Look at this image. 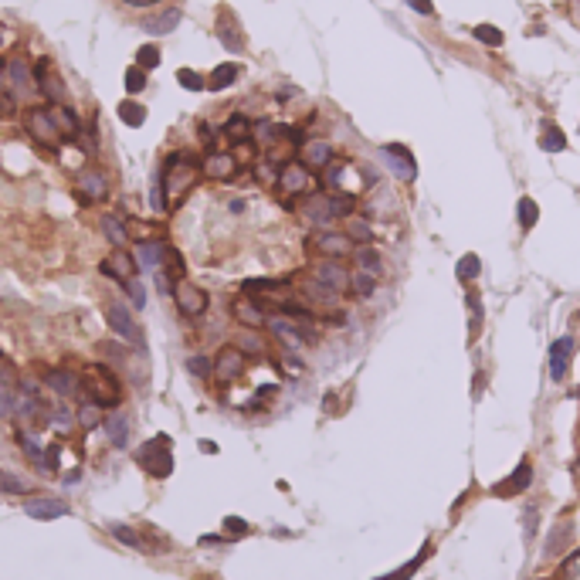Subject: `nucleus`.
<instances>
[{
  "mask_svg": "<svg viewBox=\"0 0 580 580\" xmlns=\"http://www.w3.org/2000/svg\"><path fill=\"white\" fill-rule=\"evenodd\" d=\"M200 176H204V163H200L194 153H187V150H176V153H170V156L163 160V167H160V183H163L167 211L180 207V200L197 187Z\"/></svg>",
  "mask_w": 580,
  "mask_h": 580,
  "instance_id": "nucleus-1",
  "label": "nucleus"
},
{
  "mask_svg": "<svg viewBox=\"0 0 580 580\" xmlns=\"http://www.w3.org/2000/svg\"><path fill=\"white\" fill-rule=\"evenodd\" d=\"M82 391H85L95 404H102V407H119V404H122V384H119L116 373H113L109 367H102V363H89V367H85Z\"/></svg>",
  "mask_w": 580,
  "mask_h": 580,
  "instance_id": "nucleus-2",
  "label": "nucleus"
},
{
  "mask_svg": "<svg viewBox=\"0 0 580 580\" xmlns=\"http://www.w3.org/2000/svg\"><path fill=\"white\" fill-rule=\"evenodd\" d=\"M136 465L146 472V475H153V478H167L170 472H174V452H170V434H156V438H150L146 445H139L136 448Z\"/></svg>",
  "mask_w": 580,
  "mask_h": 580,
  "instance_id": "nucleus-3",
  "label": "nucleus"
},
{
  "mask_svg": "<svg viewBox=\"0 0 580 580\" xmlns=\"http://www.w3.org/2000/svg\"><path fill=\"white\" fill-rule=\"evenodd\" d=\"M24 126H27V132H31V139L38 146H45V150H58L61 146V132L51 113H48V106H31L24 113Z\"/></svg>",
  "mask_w": 580,
  "mask_h": 580,
  "instance_id": "nucleus-4",
  "label": "nucleus"
},
{
  "mask_svg": "<svg viewBox=\"0 0 580 580\" xmlns=\"http://www.w3.org/2000/svg\"><path fill=\"white\" fill-rule=\"evenodd\" d=\"M305 248H309L312 255H319V258H336V262H343V258H349V255L356 251V241H353L347 231H319L305 241Z\"/></svg>",
  "mask_w": 580,
  "mask_h": 580,
  "instance_id": "nucleus-5",
  "label": "nucleus"
},
{
  "mask_svg": "<svg viewBox=\"0 0 580 580\" xmlns=\"http://www.w3.org/2000/svg\"><path fill=\"white\" fill-rule=\"evenodd\" d=\"M174 302L176 309L187 316V319H197V316H204L207 312V305H211V295L200 289L197 282H190V279H180L174 286Z\"/></svg>",
  "mask_w": 580,
  "mask_h": 580,
  "instance_id": "nucleus-6",
  "label": "nucleus"
},
{
  "mask_svg": "<svg viewBox=\"0 0 580 580\" xmlns=\"http://www.w3.org/2000/svg\"><path fill=\"white\" fill-rule=\"evenodd\" d=\"M102 316H106V326L119 333L126 343H132V347L143 349V326L132 319V312L126 309V305H116V302H109L106 309H102Z\"/></svg>",
  "mask_w": 580,
  "mask_h": 580,
  "instance_id": "nucleus-7",
  "label": "nucleus"
},
{
  "mask_svg": "<svg viewBox=\"0 0 580 580\" xmlns=\"http://www.w3.org/2000/svg\"><path fill=\"white\" fill-rule=\"evenodd\" d=\"M99 272H102L106 279H116L119 286H126V282L139 279V262H136V255H129L126 248H116V251H109V255L99 262Z\"/></svg>",
  "mask_w": 580,
  "mask_h": 580,
  "instance_id": "nucleus-8",
  "label": "nucleus"
},
{
  "mask_svg": "<svg viewBox=\"0 0 580 580\" xmlns=\"http://www.w3.org/2000/svg\"><path fill=\"white\" fill-rule=\"evenodd\" d=\"M244 367H248V353L241 347H221L218 349V356H214V380L218 384H231L237 380L241 373H244Z\"/></svg>",
  "mask_w": 580,
  "mask_h": 580,
  "instance_id": "nucleus-9",
  "label": "nucleus"
},
{
  "mask_svg": "<svg viewBox=\"0 0 580 580\" xmlns=\"http://www.w3.org/2000/svg\"><path fill=\"white\" fill-rule=\"evenodd\" d=\"M265 326H268V329H272V333H275V336H279V340H282L289 349L305 347V343L312 340V333L305 329L309 323H299V319H292V316H286V312H282V316H268V323H265Z\"/></svg>",
  "mask_w": 580,
  "mask_h": 580,
  "instance_id": "nucleus-10",
  "label": "nucleus"
},
{
  "mask_svg": "<svg viewBox=\"0 0 580 580\" xmlns=\"http://www.w3.org/2000/svg\"><path fill=\"white\" fill-rule=\"evenodd\" d=\"M312 279H316L319 286L333 289L336 295L349 292V272L343 268V262H336V258H319V262L312 265Z\"/></svg>",
  "mask_w": 580,
  "mask_h": 580,
  "instance_id": "nucleus-11",
  "label": "nucleus"
},
{
  "mask_svg": "<svg viewBox=\"0 0 580 580\" xmlns=\"http://www.w3.org/2000/svg\"><path fill=\"white\" fill-rule=\"evenodd\" d=\"M106 197H109V176L102 174V170H85V174L78 176L75 200H78L82 207H89V204H95V200H106Z\"/></svg>",
  "mask_w": 580,
  "mask_h": 580,
  "instance_id": "nucleus-12",
  "label": "nucleus"
},
{
  "mask_svg": "<svg viewBox=\"0 0 580 580\" xmlns=\"http://www.w3.org/2000/svg\"><path fill=\"white\" fill-rule=\"evenodd\" d=\"M34 82H38V92H41L48 102H65V82L58 78L51 58H38V65H34Z\"/></svg>",
  "mask_w": 580,
  "mask_h": 580,
  "instance_id": "nucleus-13",
  "label": "nucleus"
},
{
  "mask_svg": "<svg viewBox=\"0 0 580 580\" xmlns=\"http://www.w3.org/2000/svg\"><path fill=\"white\" fill-rule=\"evenodd\" d=\"M279 190L286 194V197H299V194H309V187H312V174H309V167L305 163H286L282 170H279Z\"/></svg>",
  "mask_w": 580,
  "mask_h": 580,
  "instance_id": "nucleus-14",
  "label": "nucleus"
},
{
  "mask_svg": "<svg viewBox=\"0 0 580 580\" xmlns=\"http://www.w3.org/2000/svg\"><path fill=\"white\" fill-rule=\"evenodd\" d=\"M132 255H136V262H139L143 268H150V272H163V265H167V255H170V244H167V241H160V237L136 241Z\"/></svg>",
  "mask_w": 580,
  "mask_h": 580,
  "instance_id": "nucleus-15",
  "label": "nucleus"
},
{
  "mask_svg": "<svg viewBox=\"0 0 580 580\" xmlns=\"http://www.w3.org/2000/svg\"><path fill=\"white\" fill-rule=\"evenodd\" d=\"M231 316L244 326V329H262L265 323H268V316H265V309H262V302H255V299H248V295H237L231 302Z\"/></svg>",
  "mask_w": 580,
  "mask_h": 580,
  "instance_id": "nucleus-16",
  "label": "nucleus"
},
{
  "mask_svg": "<svg viewBox=\"0 0 580 580\" xmlns=\"http://www.w3.org/2000/svg\"><path fill=\"white\" fill-rule=\"evenodd\" d=\"M214 31H218V41H221L228 51H244V31H241V24L234 21V14L228 7H221Z\"/></svg>",
  "mask_w": 580,
  "mask_h": 580,
  "instance_id": "nucleus-17",
  "label": "nucleus"
},
{
  "mask_svg": "<svg viewBox=\"0 0 580 580\" xmlns=\"http://www.w3.org/2000/svg\"><path fill=\"white\" fill-rule=\"evenodd\" d=\"M380 153H384V160L391 163V170H394L397 180H414V176H417V163H414V156H410L407 146H401V143H387Z\"/></svg>",
  "mask_w": 580,
  "mask_h": 580,
  "instance_id": "nucleus-18",
  "label": "nucleus"
},
{
  "mask_svg": "<svg viewBox=\"0 0 580 580\" xmlns=\"http://www.w3.org/2000/svg\"><path fill=\"white\" fill-rule=\"evenodd\" d=\"M24 513L31 516V520H61V516H68V502L65 499H51V496H34V499H27L24 502Z\"/></svg>",
  "mask_w": 580,
  "mask_h": 580,
  "instance_id": "nucleus-19",
  "label": "nucleus"
},
{
  "mask_svg": "<svg viewBox=\"0 0 580 580\" xmlns=\"http://www.w3.org/2000/svg\"><path fill=\"white\" fill-rule=\"evenodd\" d=\"M45 384H48L58 397H78V391H82V373L65 370V367H55V370H48Z\"/></svg>",
  "mask_w": 580,
  "mask_h": 580,
  "instance_id": "nucleus-20",
  "label": "nucleus"
},
{
  "mask_svg": "<svg viewBox=\"0 0 580 580\" xmlns=\"http://www.w3.org/2000/svg\"><path fill=\"white\" fill-rule=\"evenodd\" d=\"M200 163H204V176H211V180H231V176L237 174V160H234V153L211 150Z\"/></svg>",
  "mask_w": 580,
  "mask_h": 580,
  "instance_id": "nucleus-21",
  "label": "nucleus"
},
{
  "mask_svg": "<svg viewBox=\"0 0 580 580\" xmlns=\"http://www.w3.org/2000/svg\"><path fill=\"white\" fill-rule=\"evenodd\" d=\"M7 78L17 92H38V82H34V68L27 65L24 55H14L7 61Z\"/></svg>",
  "mask_w": 580,
  "mask_h": 580,
  "instance_id": "nucleus-22",
  "label": "nucleus"
},
{
  "mask_svg": "<svg viewBox=\"0 0 580 580\" xmlns=\"http://www.w3.org/2000/svg\"><path fill=\"white\" fill-rule=\"evenodd\" d=\"M48 113H51L55 126H58L61 139H78L82 122H78V113H75V109H68L65 102H48Z\"/></svg>",
  "mask_w": 580,
  "mask_h": 580,
  "instance_id": "nucleus-23",
  "label": "nucleus"
},
{
  "mask_svg": "<svg viewBox=\"0 0 580 580\" xmlns=\"http://www.w3.org/2000/svg\"><path fill=\"white\" fill-rule=\"evenodd\" d=\"M302 163L309 170H323L333 163V143L326 139H312V143H302Z\"/></svg>",
  "mask_w": 580,
  "mask_h": 580,
  "instance_id": "nucleus-24",
  "label": "nucleus"
},
{
  "mask_svg": "<svg viewBox=\"0 0 580 580\" xmlns=\"http://www.w3.org/2000/svg\"><path fill=\"white\" fill-rule=\"evenodd\" d=\"M570 353H574V340H570V336H560V340L550 347V377H553V380H564V377H567Z\"/></svg>",
  "mask_w": 580,
  "mask_h": 580,
  "instance_id": "nucleus-25",
  "label": "nucleus"
},
{
  "mask_svg": "<svg viewBox=\"0 0 580 580\" xmlns=\"http://www.w3.org/2000/svg\"><path fill=\"white\" fill-rule=\"evenodd\" d=\"M102 431H106V438H109L113 448H126V445H129V417H126V414H119V410L106 414Z\"/></svg>",
  "mask_w": 580,
  "mask_h": 580,
  "instance_id": "nucleus-26",
  "label": "nucleus"
},
{
  "mask_svg": "<svg viewBox=\"0 0 580 580\" xmlns=\"http://www.w3.org/2000/svg\"><path fill=\"white\" fill-rule=\"evenodd\" d=\"M180 17H183L180 7H167V10L146 17V21H143V31H146V34H170L176 24H180Z\"/></svg>",
  "mask_w": 580,
  "mask_h": 580,
  "instance_id": "nucleus-27",
  "label": "nucleus"
},
{
  "mask_svg": "<svg viewBox=\"0 0 580 580\" xmlns=\"http://www.w3.org/2000/svg\"><path fill=\"white\" fill-rule=\"evenodd\" d=\"M75 421H78V428H82V431H95V428H102V421H106V407L95 404V401L89 397L85 404H78Z\"/></svg>",
  "mask_w": 580,
  "mask_h": 580,
  "instance_id": "nucleus-28",
  "label": "nucleus"
},
{
  "mask_svg": "<svg viewBox=\"0 0 580 580\" xmlns=\"http://www.w3.org/2000/svg\"><path fill=\"white\" fill-rule=\"evenodd\" d=\"M529 478H533L529 462H520V465H516V472H513L502 485H496V496H516V492H522V489L529 485Z\"/></svg>",
  "mask_w": 580,
  "mask_h": 580,
  "instance_id": "nucleus-29",
  "label": "nucleus"
},
{
  "mask_svg": "<svg viewBox=\"0 0 580 580\" xmlns=\"http://www.w3.org/2000/svg\"><path fill=\"white\" fill-rule=\"evenodd\" d=\"M241 75V68L234 65V61H224V65H218L214 71H211V78H207V89L211 92H224L228 85H234V78Z\"/></svg>",
  "mask_w": 580,
  "mask_h": 580,
  "instance_id": "nucleus-30",
  "label": "nucleus"
},
{
  "mask_svg": "<svg viewBox=\"0 0 580 580\" xmlns=\"http://www.w3.org/2000/svg\"><path fill=\"white\" fill-rule=\"evenodd\" d=\"M102 234L116 244V248H126L129 244V228H126V221H119L116 214H102Z\"/></svg>",
  "mask_w": 580,
  "mask_h": 580,
  "instance_id": "nucleus-31",
  "label": "nucleus"
},
{
  "mask_svg": "<svg viewBox=\"0 0 580 580\" xmlns=\"http://www.w3.org/2000/svg\"><path fill=\"white\" fill-rule=\"evenodd\" d=\"M305 218L316 221V224H329L333 214H329V194H312L309 204H305Z\"/></svg>",
  "mask_w": 580,
  "mask_h": 580,
  "instance_id": "nucleus-32",
  "label": "nucleus"
},
{
  "mask_svg": "<svg viewBox=\"0 0 580 580\" xmlns=\"http://www.w3.org/2000/svg\"><path fill=\"white\" fill-rule=\"evenodd\" d=\"M289 289V282L286 279H248L244 282V295H282V292Z\"/></svg>",
  "mask_w": 580,
  "mask_h": 580,
  "instance_id": "nucleus-33",
  "label": "nucleus"
},
{
  "mask_svg": "<svg viewBox=\"0 0 580 580\" xmlns=\"http://www.w3.org/2000/svg\"><path fill=\"white\" fill-rule=\"evenodd\" d=\"M17 445H21V452H24L31 462L45 472V452H41V445H38V438H34L31 431H24V428H21V431H17Z\"/></svg>",
  "mask_w": 580,
  "mask_h": 580,
  "instance_id": "nucleus-34",
  "label": "nucleus"
},
{
  "mask_svg": "<svg viewBox=\"0 0 580 580\" xmlns=\"http://www.w3.org/2000/svg\"><path fill=\"white\" fill-rule=\"evenodd\" d=\"M251 119L248 116H231L224 122V136L231 139V143H244V139H251Z\"/></svg>",
  "mask_w": 580,
  "mask_h": 580,
  "instance_id": "nucleus-35",
  "label": "nucleus"
},
{
  "mask_svg": "<svg viewBox=\"0 0 580 580\" xmlns=\"http://www.w3.org/2000/svg\"><path fill=\"white\" fill-rule=\"evenodd\" d=\"M119 119H122V126H132V129H139L143 122H146V109L139 106V102H132V99H126V102H119Z\"/></svg>",
  "mask_w": 580,
  "mask_h": 580,
  "instance_id": "nucleus-36",
  "label": "nucleus"
},
{
  "mask_svg": "<svg viewBox=\"0 0 580 580\" xmlns=\"http://www.w3.org/2000/svg\"><path fill=\"white\" fill-rule=\"evenodd\" d=\"M353 207H356V197H353L349 190H336V194H329V214H333V221H336V218L353 214Z\"/></svg>",
  "mask_w": 580,
  "mask_h": 580,
  "instance_id": "nucleus-37",
  "label": "nucleus"
},
{
  "mask_svg": "<svg viewBox=\"0 0 580 580\" xmlns=\"http://www.w3.org/2000/svg\"><path fill=\"white\" fill-rule=\"evenodd\" d=\"M160 61H163L160 45H139V48H136V61H132V65H139V68L153 71V68H160Z\"/></svg>",
  "mask_w": 580,
  "mask_h": 580,
  "instance_id": "nucleus-38",
  "label": "nucleus"
},
{
  "mask_svg": "<svg viewBox=\"0 0 580 580\" xmlns=\"http://www.w3.org/2000/svg\"><path fill=\"white\" fill-rule=\"evenodd\" d=\"M109 533L116 536L119 543H126V546H132V550H146V543H143V536H139L136 529H129V526H122V522H113V526H109Z\"/></svg>",
  "mask_w": 580,
  "mask_h": 580,
  "instance_id": "nucleus-39",
  "label": "nucleus"
},
{
  "mask_svg": "<svg viewBox=\"0 0 580 580\" xmlns=\"http://www.w3.org/2000/svg\"><path fill=\"white\" fill-rule=\"evenodd\" d=\"M31 485L21 478V475H14V472H7V468H0V492H7V496H24Z\"/></svg>",
  "mask_w": 580,
  "mask_h": 580,
  "instance_id": "nucleus-40",
  "label": "nucleus"
},
{
  "mask_svg": "<svg viewBox=\"0 0 580 580\" xmlns=\"http://www.w3.org/2000/svg\"><path fill=\"white\" fill-rule=\"evenodd\" d=\"M373 286H377V275L367 272V268H360L356 275H349V292H353V295H370Z\"/></svg>",
  "mask_w": 580,
  "mask_h": 580,
  "instance_id": "nucleus-41",
  "label": "nucleus"
},
{
  "mask_svg": "<svg viewBox=\"0 0 580 580\" xmlns=\"http://www.w3.org/2000/svg\"><path fill=\"white\" fill-rule=\"evenodd\" d=\"M472 38L482 41V45H489V48H499V45H502V31L492 27V24H475V27H472Z\"/></svg>",
  "mask_w": 580,
  "mask_h": 580,
  "instance_id": "nucleus-42",
  "label": "nucleus"
},
{
  "mask_svg": "<svg viewBox=\"0 0 580 580\" xmlns=\"http://www.w3.org/2000/svg\"><path fill=\"white\" fill-rule=\"evenodd\" d=\"M176 82H180L187 92H204V89H207V78H204L200 71H194V68H180V71H176Z\"/></svg>",
  "mask_w": 580,
  "mask_h": 580,
  "instance_id": "nucleus-43",
  "label": "nucleus"
},
{
  "mask_svg": "<svg viewBox=\"0 0 580 580\" xmlns=\"http://www.w3.org/2000/svg\"><path fill=\"white\" fill-rule=\"evenodd\" d=\"M122 82H126V92H129V95H139V92L146 89V68H139V65H129Z\"/></svg>",
  "mask_w": 580,
  "mask_h": 580,
  "instance_id": "nucleus-44",
  "label": "nucleus"
},
{
  "mask_svg": "<svg viewBox=\"0 0 580 580\" xmlns=\"http://www.w3.org/2000/svg\"><path fill=\"white\" fill-rule=\"evenodd\" d=\"M540 146H543L546 153H560V150H567V139H564V132H560L557 126H550V129L543 132V139H540Z\"/></svg>",
  "mask_w": 580,
  "mask_h": 580,
  "instance_id": "nucleus-45",
  "label": "nucleus"
},
{
  "mask_svg": "<svg viewBox=\"0 0 580 580\" xmlns=\"http://www.w3.org/2000/svg\"><path fill=\"white\" fill-rule=\"evenodd\" d=\"M187 373L207 380V377L214 373V360H207V356H187Z\"/></svg>",
  "mask_w": 580,
  "mask_h": 580,
  "instance_id": "nucleus-46",
  "label": "nucleus"
},
{
  "mask_svg": "<svg viewBox=\"0 0 580 580\" xmlns=\"http://www.w3.org/2000/svg\"><path fill=\"white\" fill-rule=\"evenodd\" d=\"M536 218H540V207H536V200L533 197H522L520 200V224L529 231L533 224H536Z\"/></svg>",
  "mask_w": 580,
  "mask_h": 580,
  "instance_id": "nucleus-47",
  "label": "nucleus"
},
{
  "mask_svg": "<svg viewBox=\"0 0 580 580\" xmlns=\"http://www.w3.org/2000/svg\"><path fill=\"white\" fill-rule=\"evenodd\" d=\"M478 268H482V262H478L475 255H465L462 262H459V268H455V275H459L462 282H472V279L478 275Z\"/></svg>",
  "mask_w": 580,
  "mask_h": 580,
  "instance_id": "nucleus-48",
  "label": "nucleus"
},
{
  "mask_svg": "<svg viewBox=\"0 0 580 580\" xmlns=\"http://www.w3.org/2000/svg\"><path fill=\"white\" fill-rule=\"evenodd\" d=\"M468 326H472V340L478 336V329H482V302H478V295H468Z\"/></svg>",
  "mask_w": 580,
  "mask_h": 580,
  "instance_id": "nucleus-49",
  "label": "nucleus"
},
{
  "mask_svg": "<svg viewBox=\"0 0 580 580\" xmlns=\"http://www.w3.org/2000/svg\"><path fill=\"white\" fill-rule=\"evenodd\" d=\"M224 533H228V540H237V536H248L251 526L244 520H237V516H228V520H224Z\"/></svg>",
  "mask_w": 580,
  "mask_h": 580,
  "instance_id": "nucleus-50",
  "label": "nucleus"
},
{
  "mask_svg": "<svg viewBox=\"0 0 580 580\" xmlns=\"http://www.w3.org/2000/svg\"><path fill=\"white\" fill-rule=\"evenodd\" d=\"M353 255H356V265H360V268H367V272H373V275L380 272V262H377V255H373V251H363V248H356Z\"/></svg>",
  "mask_w": 580,
  "mask_h": 580,
  "instance_id": "nucleus-51",
  "label": "nucleus"
},
{
  "mask_svg": "<svg viewBox=\"0 0 580 580\" xmlns=\"http://www.w3.org/2000/svg\"><path fill=\"white\" fill-rule=\"evenodd\" d=\"M237 347L244 349V353H265V343H262V336L255 333V329H248L244 336H241V343Z\"/></svg>",
  "mask_w": 580,
  "mask_h": 580,
  "instance_id": "nucleus-52",
  "label": "nucleus"
},
{
  "mask_svg": "<svg viewBox=\"0 0 580 580\" xmlns=\"http://www.w3.org/2000/svg\"><path fill=\"white\" fill-rule=\"evenodd\" d=\"M14 116H17V95L0 89V119H14Z\"/></svg>",
  "mask_w": 580,
  "mask_h": 580,
  "instance_id": "nucleus-53",
  "label": "nucleus"
},
{
  "mask_svg": "<svg viewBox=\"0 0 580 580\" xmlns=\"http://www.w3.org/2000/svg\"><path fill=\"white\" fill-rule=\"evenodd\" d=\"M10 414H14V394H10L7 380H0V421L10 417Z\"/></svg>",
  "mask_w": 580,
  "mask_h": 580,
  "instance_id": "nucleus-54",
  "label": "nucleus"
},
{
  "mask_svg": "<svg viewBox=\"0 0 580 580\" xmlns=\"http://www.w3.org/2000/svg\"><path fill=\"white\" fill-rule=\"evenodd\" d=\"M126 292H129V299H132V309H143V302H146V292H143V286H139V279L126 282Z\"/></svg>",
  "mask_w": 580,
  "mask_h": 580,
  "instance_id": "nucleus-55",
  "label": "nucleus"
},
{
  "mask_svg": "<svg viewBox=\"0 0 580 580\" xmlns=\"http://www.w3.org/2000/svg\"><path fill=\"white\" fill-rule=\"evenodd\" d=\"M407 7H414L417 14H424V17H431L434 14V3L431 0H407Z\"/></svg>",
  "mask_w": 580,
  "mask_h": 580,
  "instance_id": "nucleus-56",
  "label": "nucleus"
},
{
  "mask_svg": "<svg viewBox=\"0 0 580 580\" xmlns=\"http://www.w3.org/2000/svg\"><path fill=\"white\" fill-rule=\"evenodd\" d=\"M424 557H428V553H424ZM424 557H417V560H410V564H407L404 570H397L394 577H384V580H407V577H410V574H414V570H417V564H421Z\"/></svg>",
  "mask_w": 580,
  "mask_h": 580,
  "instance_id": "nucleus-57",
  "label": "nucleus"
},
{
  "mask_svg": "<svg viewBox=\"0 0 580 580\" xmlns=\"http://www.w3.org/2000/svg\"><path fill=\"white\" fill-rule=\"evenodd\" d=\"M349 237H353V241H367V237H370V228H367L363 221H353V228H349Z\"/></svg>",
  "mask_w": 580,
  "mask_h": 580,
  "instance_id": "nucleus-58",
  "label": "nucleus"
},
{
  "mask_svg": "<svg viewBox=\"0 0 580 580\" xmlns=\"http://www.w3.org/2000/svg\"><path fill=\"white\" fill-rule=\"evenodd\" d=\"M200 452H204V455H218V445H214V441H200Z\"/></svg>",
  "mask_w": 580,
  "mask_h": 580,
  "instance_id": "nucleus-59",
  "label": "nucleus"
},
{
  "mask_svg": "<svg viewBox=\"0 0 580 580\" xmlns=\"http://www.w3.org/2000/svg\"><path fill=\"white\" fill-rule=\"evenodd\" d=\"M78 478H82V468H75V472H68V475H65V482H68V485H75Z\"/></svg>",
  "mask_w": 580,
  "mask_h": 580,
  "instance_id": "nucleus-60",
  "label": "nucleus"
},
{
  "mask_svg": "<svg viewBox=\"0 0 580 580\" xmlns=\"http://www.w3.org/2000/svg\"><path fill=\"white\" fill-rule=\"evenodd\" d=\"M126 3H132V7H153V3H160V0H126Z\"/></svg>",
  "mask_w": 580,
  "mask_h": 580,
  "instance_id": "nucleus-61",
  "label": "nucleus"
},
{
  "mask_svg": "<svg viewBox=\"0 0 580 580\" xmlns=\"http://www.w3.org/2000/svg\"><path fill=\"white\" fill-rule=\"evenodd\" d=\"M3 82H7V61H0V89H3Z\"/></svg>",
  "mask_w": 580,
  "mask_h": 580,
  "instance_id": "nucleus-62",
  "label": "nucleus"
},
{
  "mask_svg": "<svg viewBox=\"0 0 580 580\" xmlns=\"http://www.w3.org/2000/svg\"><path fill=\"white\" fill-rule=\"evenodd\" d=\"M0 45H3V38H0Z\"/></svg>",
  "mask_w": 580,
  "mask_h": 580,
  "instance_id": "nucleus-63",
  "label": "nucleus"
},
{
  "mask_svg": "<svg viewBox=\"0 0 580 580\" xmlns=\"http://www.w3.org/2000/svg\"><path fill=\"white\" fill-rule=\"evenodd\" d=\"M0 360H3V353H0Z\"/></svg>",
  "mask_w": 580,
  "mask_h": 580,
  "instance_id": "nucleus-64",
  "label": "nucleus"
}]
</instances>
